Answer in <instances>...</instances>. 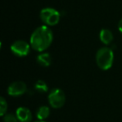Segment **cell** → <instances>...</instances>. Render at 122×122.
I'll return each mask as SVG.
<instances>
[{"instance_id":"1","label":"cell","mask_w":122,"mask_h":122,"mask_svg":"<svg viewBox=\"0 0 122 122\" xmlns=\"http://www.w3.org/2000/svg\"><path fill=\"white\" fill-rule=\"evenodd\" d=\"M53 41V32L47 26L37 28L30 37V45L34 50L43 52L50 46Z\"/></svg>"},{"instance_id":"2","label":"cell","mask_w":122,"mask_h":122,"mask_svg":"<svg viewBox=\"0 0 122 122\" xmlns=\"http://www.w3.org/2000/svg\"><path fill=\"white\" fill-rule=\"evenodd\" d=\"M114 61L113 51L109 48H101L97 51L96 63L103 70H108L111 68Z\"/></svg>"},{"instance_id":"3","label":"cell","mask_w":122,"mask_h":122,"mask_svg":"<svg viewBox=\"0 0 122 122\" xmlns=\"http://www.w3.org/2000/svg\"><path fill=\"white\" fill-rule=\"evenodd\" d=\"M40 19L47 25L54 26L59 22L60 14L56 9L51 8H45L40 12Z\"/></svg>"},{"instance_id":"4","label":"cell","mask_w":122,"mask_h":122,"mask_svg":"<svg viewBox=\"0 0 122 122\" xmlns=\"http://www.w3.org/2000/svg\"><path fill=\"white\" fill-rule=\"evenodd\" d=\"M49 102L54 109L61 108L65 103V95L60 89H54L49 95Z\"/></svg>"},{"instance_id":"5","label":"cell","mask_w":122,"mask_h":122,"mask_svg":"<svg viewBox=\"0 0 122 122\" xmlns=\"http://www.w3.org/2000/svg\"><path fill=\"white\" fill-rule=\"evenodd\" d=\"M11 51L14 53L15 55L19 57H24L29 54L30 50V46L27 42L24 40H18L15 41L14 44L11 45Z\"/></svg>"},{"instance_id":"6","label":"cell","mask_w":122,"mask_h":122,"mask_svg":"<svg viewBox=\"0 0 122 122\" xmlns=\"http://www.w3.org/2000/svg\"><path fill=\"white\" fill-rule=\"evenodd\" d=\"M27 90L25 83L22 81H16L12 83L8 88V94L11 96H20Z\"/></svg>"},{"instance_id":"7","label":"cell","mask_w":122,"mask_h":122,"mask_svg":"<svg viewBox=\"0 0 122 122\" xmlns=\"http://www.w3.org/2000/svg\"><path fill=\"white\" fill-rule=\"evenodd\" d=\"M16 115L20 122H30L32 120V113L26 107L18 108L16 110Z\"/></svg>"},{"instance_id":"8","label":"cell","mask_w":122,"mask_h":122,"mask_svg":"<svg viewBox=\"0 0 122 122\" xmlns=\"http://www.w3.org/2000/svg\"><path fill=\"white\" fill-rule=\"evenodd\" d=\"M114 37H113V34L111 33V31L109 30L106 29H101L100 33V39L103 44H109L112 42Z\"/></svg>"},{"instance_id":"9","label":"cell","mask_w":122,"mask_h":122,"mask_svg":"<svg viewBox=\"0 0 122 122\" xmlns=\"http://www.w3.org/2000/svg\"><path fill=\"white\" fill-rule=\"evenodd\" d=\"M37 61L41 66L48 67L52 63V58H51L50 54H48V53H43V54L38 55Z\"/></svg>"},{"instance_id":"10","label":"cell","mask_w":122,"mask_h":122,"mask_svg":"<svg viewBox=\"0 0 122 122\" xmlns=\"http://www.w3.org/2000/svg\"><path fill=\"white\" fill-rule=\"evenodd\" d=\"M50 114V110L48 106H41L39 108L37 113H36V116L39 120H44L46 118H48Z\"/></svg>"},{"instance_id":"11","label":"cell","mask_w":122,"mask_h":122,"mask_svg":"<svg viewBox=\"0 0 122 122\" xmlns=\"http://www.w3.org/2000/svg\"><path fill=\"white\" fill-rule=\"evenodd\" d=\"M34 89L39 93H45L48 91V85L44 80H38L34 85Z\"/></svg>"},{"instance_id":"12","label":"cell","mask_w":122,"mask_h":122,"mask_svg":"<svg viewBox=\"0 0 122 122\" xmlns=\"http://www.w3.org/2000/svg\"><path fill=\"white\" fill-rule=\"evenodd\" d=\"M4 122H19L17 115H14L13 114H6L4 116Z\"/></svg>"},{"instance_id":"13","label":"cell","mask_w":122,"mask_h":122,"mask_svg":"<svg viewBox=\"0 0 122 122\" xmlns=\"http://www.w3.org/2000/svg\"><path fill=\"white\" fill-rule=\"evenodd\" d=\"M7 107L8 104L6 102V100H4V98L1 97L0 98V111H1V115H4L7 111Z\"/></svg>"},{"instance_id":"14","label":"cell","mask_w":122,"mask_h":122,"mask_svg":"<svg viewBox=\"0 0 122 122\" xmlns=\"http://www.w3.org/2000/svg\"><path fill=\"white\" fill-rule=\"evenodd\" d=\"M118 29L120 31V32L122 33V19L120 20V22H119V24H118Z\"/></svg>"},{"instance_id":"15","label":"cell","mask_w":122,"mask_h":122,"mask_svg":"<svg viewBox=\"0 0 122 122\" xmlns=\"http://www.w3.org/2000/svg\"><path fill=\"white\" fill-rule=\"evenodd\" d=\"M36 122H45V121H43V120H40V121H36Z\"/></svg>"}]
</instances>
